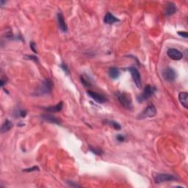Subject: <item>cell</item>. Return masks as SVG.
Wrapping results in <instances>:
<instances>
[{
	"instance_id": "cell-9",
	"label": "cell",
	"mask_w": 188,
	"mask_h": 188,
	"mask_svg": "<svg viewBox=\"0 0 188 188\" xmlns=\"http://www.w3.org/2000/svg\"><path fill=\"white\" fill-rule=\"evenodd\" d=\"M168 56L173 60H180L183 58V54L176 49H169L167 52Z\"/></svg>"
},
{
	"instance_id": "cell-25",
	"label": "cell",
	"mask_w": 188,
	"mask_h": 188,
	"mask_svg": "<svg viewBox=\"0 0 188 188\" xmlns=\"http://www.w3.org/2000/svg\"><path fill=\"white\" fill-rule=\"evenodd\" d=\"M178 34H179L180 36L183 37V38H188V34L187 32H178Z\"/></svg>"
},
{
	"instance_id": "cell-11",
	"label": "cell",
	"mask_w": 188,
	"mask_h": 188,
	"mask_svg": "<svg viewBox=\"0 0 188 188\" xmlns=\"http://www.w3.org/2000/svg\"><path fill=\"white\" fill-rule=\"evenodd\" d=\"M62 107H63V102L62 101H60L59 102L58 105H54V106H51V107H45L44 108L45 109V111L48 112V113H58V112H60L62 110Z\"/></svg>"
},
{
	"instance_id": "cell-19",
	"label": "cell",
	"mask_w": 188,
	"mask_h": 188,
	"mask_svg": "<svg viewBox=\"0 0 188 188\" xmlns=\"http://www.w3.org/2000/svg\"><path fill=\"white\" fill-rule=\"evenodd\" d=\"M107 124L109 125V126L113 127L115 130H121V126L118 123L115 122L114 121H107Z\"/></svg>"
},
{
	"instance_id": "cell-29",
	"label": "cell",
	"mask_w": 188,
	"mask_h": 188,
	"mask_svg": "<svg viewBox=\"0 0 188 188\" xmlns=\"http://www.w3.org/2000/svg\"><path fill=\"white\" fill-rule=\"evenodd\" d=\"M7 82V78H5L4 76H2L1 78V86L2 87H3L4 85Z\"/></svg>"
},
{
	"instance_id": "cell-7",
	"label": "cell",
	"mask_w": 188,
	"mask_h": 188,
	"mask_svg": "<svg viewBox=\"0 0 188 188\" xmlns=\"http://www.w3.org/2000/svg\"><path fill=\"white\" fill-rule=\"evenodd\" d=\"M162 76H163L164 79L167 82H173L176 79L177 74H176L175 70L172 68L168 67L163 70Z\"/></svg>"
},
{
	"instance_id": "cell-5",
	"label": "cell",
	"mask_w": 188,
	"mask_h": 188,
	"mask_svg": "<svg viewBox=\"0 0 188 188\" xmlns=\"http://www.w3.org/2000/svg\"><path fill=\"white\" fill-rule=\"evenodd\" d=\"M176 179H177L176 176L171 175V174L160 173L155 176V178H154V182H155V183L156 184H160L165 182L175 181Z\"/></svg>"
},
{
	"instance_id": "cell-1",
	"label": "cell",
	"mask_w": 188,
	"mask_h": 188,
	"mask_svg": "<svg viewBox=\"0 0 188 188\" xmlns=\"http://www.w3.org/2000/svg\"><path fill=\"white\" fill-rule=\"evenodd\" d=\"M116 96L119 102H120L121 105H122L124 108L129 109V110L132 109V99L130 95H129L128 93H121V92H118V93L116 94Z\"/></svg>"
},
{
	"instance_id": "cell-15",
	"label": "cell",
	"mask_w": 188,
	"mask_h": 188,
	"mask_svg": "<svg viewBox=\"0 0 188 188\" xmlns=\"http://www.w3.org/2000/svg\"><path fill=\"white\" fill-rule=\"evenodd\" d=\"M41 118L45 121H48V122L52 123H56V124H60V120H59L58 118H57L54 116H52V115H49V114H44V115H41Z\"/></svg>"
},
{
	"instance_id": "cell-14",
	"label": "cell",
	"mask_w": 188,
	"mask_h": 188,
	"mask_svg": "<svg viewBox=\"0 0 188 188\" xmlns=\"http://www.w3.org/2000/svg\"><path fill=\"white\" fill-rule=\"evenodd\" d=\"M119 20L117 19L116 17H115L113 14H111L110 13H107L105 15V19H104V22L107 24H113L115 22H118Z\"/></svg>"
},
{
	"instance_id": "cell-13",
	"label": "cell",
	"mask_w": 188,
	"mask_h": 188,
	"mask_svg": "<svg viewBox=\"0 0 188 188\" xmlns=\"http://www.w3.org/2000/svg\"><path fill=\"white\" fill-rule=\"evenodd\" d=\"M179 100L182 105L186 109L188 108V95L185 92H182L179 94Z\"/></svg>"
},
{
	"instance_id": "cell-18",
	"label": "cell",
	"mask_w": 188,
	"mask_h": 188,
	"mask_svg": "<svg viewBox=\"0 0 188 188\" xmlns=\"http://www.w3.org/2000/svg\"><path fill=\"white\" fill-rule=\"evenodd\" d=\"M12 127H13V123L7 119V120H5V121H4L2 125L1 132L4 133L6 132H8V131L11 130Z\"/></svg>"
},
{
	"instance_id": "cell-6",
	"label": "cell",
	"mask_w": 188,
	"mask_h": 188,
	"mask_svg": "<svg viewBox=\"0 0 188 188\" xmlns=\"http://www.w3.org/2000/svg\"><path fill=\"white\" fill-rule=\"evenodd\" d=\"M128 70L132 74V79L134 80L135 85L138 88H140L141 86H142V80H141V76L139 70L135 67L129 68Z\"/></svg>"
},
{
	"instance_id": "cell-23",
	"label": "cell",
	"mask_w": 188,
	"mask_h": 188,
	"mask_svg": "<svg viewBox=\"0 0 188 188\" xmlns=\"http://www.w3.org/2000/svg\"><path fill=\"white\" fill-rule=\"evenodd\" d=\"M116 140L118 141V142H124L125 140H126V137L123 135H118L116 136Z\"/></svg>"
},
{
	"instance_id": "cell-3",
	"label": "cell",
	"mask_w": 188,
	"mask_h": 188,
	"mask_svg": "<svg viewBox=\"0 0 188 188\" xmlns=\"http://www.w3.org/2000/svg\"><path fill=\"white\" fill-rule=\"evenodd\" d=\"M156 91V88L154 87H152V85H146L144 88V91L140 96L138 97V100L139 102H143V101H146L154 95Z\"/></svg>"
},
{
	"instance_id": "cell-16",
	"label": "cell",
	"mask_w": 188,
	"mask_h": 188,
	"mask_svg": "<svg viewBox=\"0 0 188 188\" xmlns=\"http://www.w3.org/2000/svg\"><path fill=\"white\" fill-rule=\"evenodd\" d=\"M121 75V72L118 68L115 67H112L109 70V76L113 79H116Z\"/></svg>"
},
{
	"instance_id": "cell-27",
	"label": "cell",
	"mask_w": 188,
	"mask_h": 188,
	"mask_svg": "<svg viewBox=\"0 0 188 188\" xmlns=\"http://www.w3.org/2000/svg\"><path fill=\"white\" fill-rule=\"evenodd\" d=\"M27 58H28L29 60H34L35 62H38V58H37V57H35V56H34V55H30V56H27Z\"/></svg>"
},
{
	"instance_id": "cell-26",
	"label": "cell",
	"mask_w": 188,
	"mask_h": 188,
	"mask_svg": "<svg viewBox=\"0 0 188 188\" xmlns=\"http://www.w3.org/2000/svg\"><path fill=\"white\" fill-rule=\"evenodd\" d=\"M60 67L62 68V70H63L66 74L68 73V69L67 68V66H66V64H61V65H60Z\"/></svg>"
},
{
	"instance_id": "cell-10",
	"label": "cell",
	"mask_w": 188,
	"mask_h": 188,
	"mask_svg": "<svg viewBox=\"0 0 188 188\" xmlns=\"http://www.w3.org/2000/svg\"><path fill=\"white\" fill-rule=\"evenodd\" d=\"M58 26L59 28H60V30L62 31V32H66L68 30V27L67 24H66V21L64 20V17L62 15V13H58Z\"/></svg>"
},
{
	"instance_id": "cell-12",
	"label": "cell",
	"mask_w": 188,
	"mask_h": 188,
	"mask_svg": "<svg viewBox=\"0 0 188 188\" xmlns=\"http://www.w3.org/2000/svg\"><path fill=\"white\" fill-rule=\"evenodd\" d=\"M176 12V5L173 2H168L167 3L164 10V14L166 15H173Z\"/></svg>"
},
{
	"instance_id": "cell-8",
	"label": "cell",
	"mask_w": 188,
	"mask_h": 188,
	"mask_svg": "<svg viewBox=\"0 0 188 188\" xmlns=\"http://www.w3.org/2000/svg\"><path fill=\"white\" fill-rule=\"evenodd\" d=\"M88 94L90 97H91L94 101H96V102L99 104H103L105 103L107 101V98L105 96H104L103 95L101 94L98 93L96 92H94L92 91H88Z\"/></svg>"
},
{
	"instance_id": "cell-24",
	"label": "cell",
	"mask_w": 188,
	"mask_h": 188,
	"mask_svg": "<svg viewBox=\"0 0 188 188\" xmlns=\"http://www.w3.org/2000/svg\"><path fill=\"white\" fill-rule=\"evenodd\" d=\"M35 47H36V45H35V43L34 42H31L30 43V49H32L33 52H35V54H36V53H38V52H37L36 48H35Z\"/></svg>"
},
{
	"instance_id": "cell-28",
	"label": "cell",
	"mask_w": 188,
	"mask_h": 188,
	"mask_svg": "<svg viewBox=\"0 0 188 188\" xmlns=\"http://www.w3.org/2000/svg\"><path fill=\"white\" fill-rule=\"evenodd\" d=\"M67 183L70 186V187H80V186L78 185L77 184H74V182H68Z\"/></svg>"
},
{
	"instance_id": "cell-20",
	"label": "cell",
	"mask_w": 188,
	"mask_h": 188,
	"mask_svg": "<svg viewBox=\"0 0 188 188\" xmlns=\"http://www.w3.org/2000/svg\"><path fill=\"white\" fill-rule=\"evenodd\" d=\"M27 111L23 110V109H19V110L14 112V116L15 118H25L27 115Z\"/></svg>"
},
{
	"instance_id": "cell-17",
	"label": "cell",
	"mask_w": 188,
	"mask_h": 188,
	"mask_svg": "<svg viewBox=\"0 0 188 188\" xmlns=\"http://www.w3.org/2000/svg\"><path fill=\"white\" fill-rule=\"evenodd\" d=\"M80 81H81L82 84L86 88L91 87V81L90 79L89 76L86 75V74H82L80 76Z\"/></svg>"
},
{
	"instance_id": "cell-2",
	"label": "cell",
	"mask_w": 188,
	"mask_h": 188,
	"mask_svg": "<svg viewBox=\"0 0 188 188\" xmlns=\"http://www.w3.org/2000/svg\"><path fill=\"white\" fill-rule=\"evenodd\" d=\"M52 90V82L49 79H45L42 82L41 85L37 90V95L43 96V95H48L51 93Z\"/></svg>"
},
{
	"instance_id": "cell-21",
	"label": "cell",
	"mask_w": 188,
	"mask_h": 188,
	"mask_svg": "<svg viewBox=\"0 0 188 188\" xmlns=\"http://www.w3.org/2000/svg\"><path fill=\"white\" fill-rule=\"evenodd\" d=\"M90 151L93 152L94 154H96V155H101L103 154L102 151L96 148H90Z\"/></svg>"
},
{
	"instance_id": "cell-4",
	"label": "cell",
	"mask_w": 188,
	"mask_h": 188,
	"mask_svg": "<svg viewBox=\"0 0 188 188\" xmlns=\"http://www.w3.org/2000/svg\"><path fill=\"white\" fill-rule=\"evenodd\" d=\"M156 114V109L153 104H149L146 109L142 112L139 116V118H152L155 116Z\"/></svg>"
},
{
	"instance_id": "cell-22",
	"label": "cell",
	"mask_w": 188,
	"mask_h": 188,
	"mask_svg": "<svg viewBox=\"0 0 188 188\" xmlns=\"http://www.w3.org/2000/svg\"><path fill=\"white\" fill-rule=\"evenodd\" d=\"M24 172H34V171H39V168L38 166H33L30 168H27V169L23 170Z\"/></svg>"
}]
</instances>
